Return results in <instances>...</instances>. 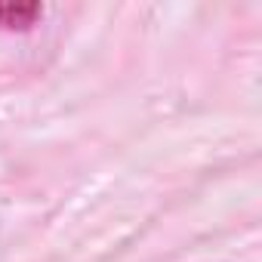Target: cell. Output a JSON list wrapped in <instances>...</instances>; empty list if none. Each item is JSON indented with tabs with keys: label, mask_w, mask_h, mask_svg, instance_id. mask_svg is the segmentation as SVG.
<instances>
[{
	"label": "cell",
	"mask_w": 262,
	"mask_h": 262,
	"mask_svg": "<svg viewBox=\"0 0 262 262\" xmlns=\"http://www.w3.org/2000/svg\"><path fill=\"white\" fill-rule=\"evenodd\" d=\"M40 16L37 4H0V25L7 28H25Z\"/></svg>",
	"instance_id": "cell-1"
}]
</instances>
